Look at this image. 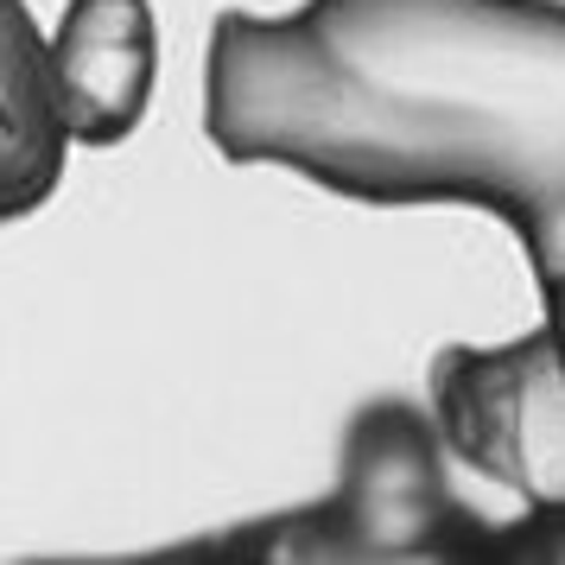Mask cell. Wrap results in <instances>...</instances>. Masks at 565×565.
<instances>
[{
    "label": "cell",
    "instance_id": "obj_1",
    "mask_svg": "<svg viewBox=\"0 0 565 565\" xmlns=\"http://www.w3.org/2000/svg\"><path fill=\"white\" fill-rule=\"evenodd\" d=\"M204 128L356 204H470L565 274V0H306L223 13Z\"/></svg>",
    "mask_w": 565,
    "mask_h": 565
},
{
    "label": "cell",
    "instance_id": "obj_3",
    "mask_svg": "<svg viewBox=\"0 0 565 565\" xmlns=\"http://www.w3.org/2000/svg\"><path fill=\"white\" fill-rule=\"evenodd\" d=\"M318 559H483L495 534H483L445 483V438L407 407H375L350 433L343 489L311 521Z\"/></svg>",
    "mask_w": 565,
    "mask_h": 565
},
{
    "label": "cell",
    "instance_id": "obj_6",
    "mask_svg": "<svg viewBox=\"0 0 565 565\" xmlns=\"http://www.w3.org/2000/svg\"><path fill=\"white\" fill-rule=\"evenodd\" d=\"M540 299H546V318H540V324H546V337H553V350H559V362H565V274L540 286Z\"/></svg>",
    "mask_w": 565,
    "mask_h": 565
},
{
    "label": "cell",
    "instance_id": "obj_2",
    "mask_svg": "<svg viewBox=\"0 0 565 565\" xmlns=\"http://www.w3.org/2000/svg\"><path fill=\"white\" fill-rule=\"evenodd\" d=\"M426 394L445 458L521 502V521L495 534V553L565 559V362L546 324L514 343L438 350Z\"/></svg>",
    "mask_w": 565,
    "mask_h": 565
},
{
    "label": "cell",
    "instance_id": "obj_5",
    "mask_svg": "<svg viewBox=\"0 0 565 565\" xmlns=\"http://www.w3.org/2000/svg\"><path fill=\"white\" fill-rule=\"evenodd\" d=\"M71 128L57 108L52 39L26 0H0V230L45 204L64 179Z\"/></svg>",
    "mask_w": 565,
    "mask_h": 565
},
{
    "label": "cell",
    "instance_id": "obj_4",
    "mask_svg": "<svg viewBox=\"0 0 565 565\" xmlns=\"http://www.w3.org/2000/svg\"><path fill=\"white\" fill-rule=\"evenodd\" d=\"M52 77L71 147H121L153 103V0H71L52 32Z\"/></svg>",
    "mask_w": 565,
    "mask_h": 565
}]
</instances>
